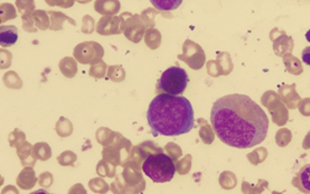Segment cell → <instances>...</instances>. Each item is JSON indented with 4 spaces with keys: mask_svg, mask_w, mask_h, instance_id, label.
<instances>
[{
    "mask_svg": "<svg viewBox=\"0 0 310 194\" xmlns=\"http://www.w3.org/2000/svg\"><path fill=\"white\" fill-rule=\"evenodd\" d=\"M152 6L160 12H172L180 6L182 0H150Z\"/></svg>",
    "mask_w": 310,
    "mask_h": 194,
    "instance_id": "cell-14",
    "label": "cell"
},
{
    "mask_svg": "<svg viewBox=\"0 0 310 194\" xmlns=\"http://www.w3.org/2000/svg\"><path fill=\"white\" fill-rule=\"evenodd\" d=\"M90 187L93 191L96 192H106L108 190V185L102 181L101 178H94L90 182Z\"/></svg>",
    "mask_w": 310,
    "mask_h": 194,
    "instance_id": "cell-28",
    "label": "cell"
},
{
    "mask_svg": "<svg viewBox=\"0 0 310 194\" xmlns=\"http://www.w3.org/2000/svg\"><path fill=\"white\" fill-rule=\"evenodd\" d=\"M45 2L50 7L60 6V7H63V8H68V7H72L74 5L72 3L68 2V0H45Z\"/></svg>",
    "mask_w": 310,
    "mask_h": 194,
    "instance_id": "cell-29",
    "label": "cell"
},
{
    "mask_svg": "<svg viewBox=\"0 0 310 194\" xmlns=\"http://www.w3.org/2000/svg\"><path fill=\"white\" fill-rule=\"evenodd\" d=\"M96 12L102 16H116L120 11L119 0H96Z\"/></svg>",
    "mask_w": 310,
    "mask_h": 194,
    "instance_id": "cell-9",
    "label": "cell"
},
{
    "mask_svg": "<svg viewBox=\"0 0 310 194\" xmlns=\"http://www.w3.org/2000/svg\"><path fill=\"white\" fill-rule=\"evenodd\" d=\"M96 31L100 35H118L121 34V20L116 16H103L96 26Z\"/></svg>",
    "mask_w": 310,
    "mask_h": 194,
    "instance_id": "cell-8",
    "label": "cell"
},
{
    "mask_svg": "<svg viewBox=\"0 0 310 194\" xmlns=\"http://www.w3.org/2000/svg\"><path fill=\"white\" fill-rule=\"evenodd\" d=\"M147 120L154 136H180L194 128V109L185 97L159 93L150 102Z\"/></svg>",
    "mask_w": 310,
    "mask_h": 194,
    "instance_id": "cell-2",
    "label": "cell"
},
{
    "mask_svg": "<svg viewBox=\"0 0 310 194\" xmlns=\"http://www.w3.org/2000/svg\"><path fill=\"white\" fill-rule=\"evenodd\" d=\"M142 171L156 183L172 181L176 173V165L169 155L159 151L148 155L142 163Z\"/></svg>",
    "mask_w": 310,
    "mask_h": 194,
    "instance_id": "cell-3",
    "label": "cell"
},
{
    "mask_svg": "<svg viewBox=\"0 0 310 194\" xmlns=\"http://www.w3.org/2000/svg\"><path fill=\"white\" fill-rule=\"evenodd\" d=\"M16 7L22 16L35 11V3L34 0H16Z\"/></svg>",
    "mask_w": 310,
    "mask_h": 194,
    "instance_id": "cell-20",
    "label": "cell"
},
{
    "mask_svg": "<svg viewBox=\"0 0 310 194\" xmlns=\"http://www.w3.org/2000/svg\"><path fill=\"white\" fill-rule=\"evenodd\" d=\"M76 2L80 4H88V3H90L91 0H76Z\"/></svg>",
    "mask_w": 310,
    "mask_h": 194,
    "instance_id": "cell-31",
    "label": "cell"
},
{
    "mask_svg": "<svg viewBox=\"0 0 310 194\" xmlns=\"http://www.w3.org/2000/svg\"><path fill=\"white\" fill-rule=\"evenodd\" d=\"M299 181L302 191L310 193V164L304 165L299 173Z\"/></svg>",
    "mask_w": 310,
    "mask_h": 194,
    "instance_id": "cell-18",
    "label": "cell"
},
{
    "mask_svg": "<svg viewBox=\"0 0 310 194\" xmlns=\"http://www.w3.org/2000/svg\"><path fill=\"white\" fill-rule=\"evenodd\" d=\"M58 163L62 165H73V163L76 159V156L73 154L72 151H64V153L58 156Z\"/></svg>",
    "mask_w": 310,
    "mask_h": 194,
    "instance_id": "cell-26",
    "label": "cell"
},
{
    "mask_svg": "<svg viewBox=\"0 0 310 194\" xmlns=\"http://www.w3.org/2000/svg\"><path fill=\"white\" fill-rule=\"evenodd\" d=\"M120 20L121 30L126 39L134 43H139L147 31L146 30L147 26L142 20V16L137 15V14L132 15L130 13H124L120 15Z\"/></svg>",
    "mask_w": 310,
    "mask_h": 194,
    "instance_id": "cell-5",
    "label": "cell"
},
{
    "mask_svg": "<svg viewBox=\"0 0 310 194\" xmlns=\"http://www.w3.org/2000/svg\"><path fill=\"white\" fill-rule=\"evenodd\" d=\"M48 14L50 16V30H52V31H62V30H63V23H64L65 21H68L70 23L72 24L73 26L76 25V23H75V22L72 20V18H70L68 16L64 15L63 13L50 11V12H48Z\"/></svg>",
    "mask_w": 310,
    "mask_h": 194,
    "instance_id": "cell-11",
    "label": "cell"
},
{
    "mask_svg": "<svg viewBox=\"0 0 310 194\" xmlns=\"http://www.w3.org/2000/svg\"><path fill=\"white\" fill-rule=\"evenodd\" d=\"M210 122L218 138L236 148H251L261 144L269 129L266 113L244 94H228L216 100Z\"/></svg>",
    "mask_w": 310,
    "mask_h": 194,
    "instance_id": "cell-1",
    "label": "cell"
},
{
    "mask_svg": "<svg viewBox=\"0 0 310 194\" xmlns=\"http://www.w3.org/2000/svg\"><path fill=\"white\" fill-rule=\"evenodd\" d=\"M106 71V64L103 62V61H101V62H98V64L91 66L90 75L96 79H102L104 78Z\"/></svg>",
    "mask_w": 310,
    "mask_h": 194,
    "instance_id": "cell-23",
    "label": "cell"
},
{
    "mask_svg": "<svg viewBox=\"0 0 310 194\" xmlns=\"http://www.w3.org/2000/svg\"><path fill=\"white\" fill-rule=\"evenodd\" d=\"M73 55L78 63L94 65L102 61L104 50L96 42H83L75 47Z\"/></svg>",
    "mask_w": 310,
    "mask_h": 194,
    "instance_id": "cell-6",
    "label": "cell"
},
{
    "mask_svg": "<svg viewBox=\"0 0 310 194\" xmlns=\"http://www.w3.org/2000/svg\"><path fill=\"white\" fill-rule=\"evenodd\" d=\"M159 14L158 11L152 8H147L146 11H144L142 13V20L144 21V23L146 24V26L152 28L154 26V17H156Z\"/></svg>",
    "mask_w": 310,
    "mask_h": 194,
    "instance_id": "cell-22",
    "label": "cell"
},
{
    "mask_svg": "<svg viewBox=\"0 0 310 194\" xmlns=\"http://www.w3.org/2000/svg\"><path fill=\"white\" fill-rule=\"evenodd\" d=\"M18 41V31L15 26H0V44L2 47H9Z\"/></svg>",
    "mask_w": 310,
    "mask_h": 194,
    "instance_id": "cell-10",
    "label": "cell"
},
{
    "mask_svg": "<svg viewBox=\"0 0 310 194\" xmlns=\"http://www.w3.org/2000/svg\"><path fill=\"white\" fill-rule=\"evenodd\" d=\"M188 74L180 66H170L162 72L160 79L157 82V91L180 96L185 91L188 84Z\"/></svg>",
    "mask_w": 310,
    "mask_h": 194,
    "instance_id": "cell-4",
    "label": "cell"
},
{
    "mask_svg": "<svg viewBox=\"0 0 310 194\" xmlns=\"http://www.w3.org/2000/svg\"><path fill=\"white\" fill-rule=\"evenodd\" d=\"M144 42L149 49L156 50L162 44V34L156 28H148L144 34Z\"/></svg>",
    "mask_w": 310,
    "mask_h": 194,
    "instance_id": "cell-13",
    "label": "cell"
},
{
    "mask_svg": "<svg viewBox=\"0 0 310 194\" xmlns=\"http://www.w3.org/2000/svg\"><path fill=\"white\" fill-rule=\"evenodd\" d=\"M35 183H36V177H35L34 169L30 167L25 168L17 178L18 186H20V188H25V190L32 188L35 185Z\"/></svg>",
    "mask_w": 310,
    "mask_h": 194,
    "instance_id": "cell-12",
    "label": "cell"
},
{
    "mask_svg": "<svg viewBox=\"0 0 310 194\" xmlns=\"http://www.w3.org/2000/svg\"><path fill=\"white\" fill-rule=\"evenodd\" d=\"M34 23L35 22L34 18H32V13L22 15V28H24L26 32H36V28H32Z\"/></svg>",
    "mask_w": 310,
    "mask_h": 194,
    "instance_id": "cell-27",
    "label": "cell"
},
{
    "mask_svg": "<svg viewBox=\"0 0 310 194\" xmlns=\"http://www.w3.org/2000/svg\"><path fill=\"white\" fill-rule=\"evenodd\" d=\"M306 40L310 43V30L306 33Z\"/></svg>",
    "mask_w": 310,
    "mask_h": 194,
    "instance_id": "cell-32",
    "label": "cell"
},
{
    "mask_svg": "<svg viewBox=\"0 0 310 194\" xmlns=\"http://www.w3.org/2000/svg\"><path fill=\"white\" fill-rule=\"evenodd\" d=\"M96 30L94 20L90 15H86L83 17V26L81 32L84 34H91Z\"/></svg>",
    "mask_w": 310,
    "mask_h": 194,
    "instance_id": "cell-24",
    "label": "cell"
},
{
    "mask_svg": "<svg viewBox=\"0 0 310 194\" xmlns=\"http://www.w3.org/2000/svg\"><path fill=\"white\" fill-rule=\"evenodd\" d=\"M50 148L46 143H38L32 146V155L34 159H42L46 160L50 157Z\"/></svg>",
    "mask_w": 310,
    "mask_h": 194,
    "instance_id": "cell-16",
    "label": "cell"
},
{
    "mask_svg": "<svg viewBox=\"0 0 310 194\" xmlns=\"http://www.w3.org/2000/svg\"><path fill=\"white\" fill-rule=\"evenodd\" d=\"M182 51H184V53L178 55V59L184 61L190 68L198 70L204 65L205 54L198 44L194 43L190 40H187L182 45Z\"/></svg>",
    "mask_w": 310,
    "mask_h": 194,
    "instance_id": "cell-7",
    "label": "cell"
},
{
    "mask_svg": "<svg viewBox=\"0 0 310 194\" xmlns=\"http://www.w3.org/2000/svg\"><path fill=\"white\" fill-rule=\"evenodd\" d=\"M0 8H2V20H0L2 24L6 21L16 18L17 13L15 11V7H14L12 4H2Z\"/></svg>",
    "mask_w": 310,
    "mask_h": 194,
    "instance_id": "cell-21",
    "label": "cell"
},
{
    "mask_svg": "<svg viewBox=\"0 0 310 194\" xmlns=\"http://www.w3.org/2000/svg\"><path fill=\"white\" fill-rule=\"evenodd\" d=\"M108 78L112 80V81H114V82L124 81V78H126V73H124V68H122V66H119V65L110 66L109 70H108Z\"/></svg>",
    "mask_w": 310,
    "mask_h": 194,
    "instance_id": "cell-19",
    "label": "cell"
},
{
    "mask_svg": "<svg viewBox=\"0 0 310 194\" xmlns=\"http://www.w3.org/2000/svg\"><path fill=\"white\" fill-rule=\"evenodd\" d=\"M60 70L66 78H73L78 72V64L72 58H64L60 62Z\"/></svg>",
    "mask_w": 310,
    "mask_h": 194,
    "instance_id": "cell-15",
    "label": "cell"
},
{
    "mask_svg": "<svg viewBox=\"0 0 310 194\" xmlns=\"http://www.w3.org/2000/svg\"><path fill=\"white\" fill-rule=\"evenodd\" d=\"M302 61L304 63L310 66V46L306 47V49L302 51Z\"/></svg>",
    "mask_w": 310,
    "mask_h": 194,
    "instance_id": "cell-30",
    "label": "cell"
},
{
    "mask_svg": "<svg viewBox=\"0 0 310 194\" xmlns=\"http://www.w3.org/2000/svg\"><path fill=\"white\" fill-rule=\"evenodd\" d=\"M72 124L70 122L68 119L66 121H65V125H62V121H58V127H56V131H58V134L60 136L62 137H66V136H70L72 132Z\"/></svg>",
    "mask_w": 310,
    "mask_h": 194,
    "instance_id": "cell-25",
    "label": "cell"
},
{
    "mask_svg": "<svg viewBox=\"0 0 310 194\" xmlns=\"http://www.w3.org/2000/svg\"><path fill=\"white\" fill-rule=\"evenodd\" d=\"M68 2H70V3H72V4H74V2H75V0H68Z\"/></svg>",
    "mask_w": 310,
    "mask_h": 194,
    "instance_id": "cell-33",
    "label": "cell"
},
{
    "mask_svg": "<svg viewBox=\"0 0 310 194\" xmlns=\"http://www.w3.org/2000/svg\"><path fill=\"white\" fill-rule=\"evenodd\" d=\"M32 18H34L36 27H38V30L45 31L50 28V18L48 17V13L44 11H34L32 12Z\"/></svg>",
    "mask_w": 310,
    "mask_h": 194,
    "instance_id": "cell-17",
    "label": "cell"
}]
</instances>
